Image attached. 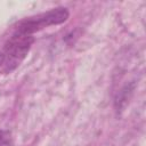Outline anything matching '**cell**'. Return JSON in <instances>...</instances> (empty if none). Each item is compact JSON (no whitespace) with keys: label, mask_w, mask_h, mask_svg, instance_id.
<instances>
[{"label":"cell","mask_w":146,"mask_h":146,"mask_svg":"<svg viewBox=\"0 0 146 146\" xmlns=\"http://www.w3.org/2000/svg\"><path fill=\"white\" fill-rule=\"evenodd\" d=\"M34 42V38L32 34L15 32L6 42L3 48V59L1 64V71L3 73H10L15 68H17L21 63L25 59L29 54L31 46Z\"/></svg>","instance_id":"obj_1"},{"label":"cell","mask_w":146,"mask_h":146,"mask_svg":"<svg viewBox=\"0 0 146 146\" xmlns=\"http://www.w3.org/2000/svg\"><path fill=\"white\" fill-rule=\"evenodd\" d=\"M68 16H70V13L67 8H64V7L54 8L46 13H41L35 16H31L21 21L15 27V32L33 35L34 32L40 31L44 27H48L51 25H58L66 22Z\"/></svg>","instance_id":"obj_2"},{"label":"cell","mask_w":146,"mask_h":146,"mask_svg":"<svg viewBox=\"0 0 146 146\" xmlns=\"http://www.w3.org/2000/svg\"><path fill=\"white\" fill-rule=\"evenodd\" d=\"M0 146H13V136L8 130L0 129Z\"/></svg>","instance_id":"obj_3"},{"label":"cell","mask_w":146,"mask_h":146,"mask_svg":"<svg viewBox=\"0 0 146 146\" xmlns=\"http://www.w3.org/2000/svg\"><path fill=\"white\" fill-rule=\"evenodd\" d=\"M2 59H3V56H2V52H0V67H1V64H2Z\"/></svg>","instance_id":"obj_4"}]
</instances>
